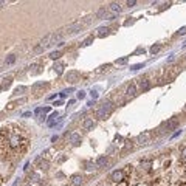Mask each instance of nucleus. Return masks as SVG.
<instances>
[{
  "mask_svg": "<svg viewBox=\"0 0 186 186\" xmlns=\"http://www.w3.org/2000/svg\"><path fill=\"white\" fill-rule=\"evenodd\" d=\"M30 147V140L20 127L9 124L0 129V158L12 161L20 158Z\"/></svg>",
  "mask_w": 186,
  "mask_h": 186,
  "instance_id": "f257e3e1",
  "label": "nucleus"
},
{
  "mask_svg": "<svg viewBox=\"0 0 186 186\" xmlns=\"http://www.w3.org/2000/svg\"><path fill=\"white\" fill-rule=\"evenodd\" d=\"M113 112V104L110 101H104L96 110H95V116L98 120H105L110 113Z\"/></svg>",
  "mask_w": 186,
  "mask_h": 186,
  "instance_id": "f03ea898",
  "label": "nucleus"
},
{
  "mask_svg": "<svg viewBox=\"0 0 186 186\" xmlns=\"http://www.w3.org/2000/svg\"><path fill=\"white\" fill-rule=\"evenodd\" d=\"M82 28H84V25L78 20V22H73V23H70V25H67L64 30H62V33L64 34H75V33H79V31H82Z\"/></svg>",
  "mask_w": 186,
  "mask_h": 186,
  "instance_id": "7ed1b4c3",
  "label": "nucleus"
},
{
  "mask_svg": "<svg viewBox=\"0 0 186 186\" xmlns=\"http://www.w3.org/2000/svg\"><path fill=\"white\" fill-rule=\"evenodd\" d=\"M177 126H179L177 118H172V120H169V121H164L158 130H161V132H169V130H174Z\"/></svg>",
  "mask_w": 186,
  "mask_h": 186,
  "instance_id": "20e7f679",
  "label": "nucleus"
},
{
  "mask_svg": "<svg viewBox=\"0 0 186 186\" xmlns=\"http://www.w3.org/2000/svg\"><path fill=\"white\" fill-rule=\"evenodd\" d=\"M179 71H180V67H171V68H168L166 70V73H164V78L161 79V81H172L177 75H179Z\"/></svg>",
  "mask_w": 186,
  "mask_h": 186,
  "instance_id": "39448f33",
  "label": "nucleus"
},
{
  "mask_svg": "<svg viewBox=\"0 0 186 186\" xmlns=\"http://www.w3.org/2000/svg\"><path fill=\"white\" fill-rule=\"evenodd\" d=\"M79 78H81V73H79V71H76V70H70V71L65 75V81H67V82H70V84L78 82V81H79Z\"/></svg>",
  "mask_w": 186,
  "mask_h": 186,
  "instance_id": "423d86ee",
  "label": "nucleus"
},
{
  "mask_svg": "<svg viewBox=\"0 0 186 186\" xmlns=\"http://www.w3.org/2000/svg\"><path fill=\"white\" fill-rule=\"evenodd\" d=\"M110 180H112L113 183H121V182L124 180V172H123V171H115V172H112Z\"/></svg>",
  "mask_w": 186,
  "mask_h": 186,
  "instance_id": "0eeeda50",
  "label": "nucleus"
},
{
  "mask_svg": "<svg viewBox=\"0 0 186 186\" xmlns=\"http://www.w3.org/2000/svg\"><path fill=\"white\" fill-rule=\"evenodd\" d=\"M138 86H140V90L141 92H147L150 89V81L146 79V78H141V79H138Z\"/></svg>",
  "mask_w": 186,
  "mask_h": 186,
  "instance_id": "6e6552de",
  "label": "nucleus"
},
{
  "mask_svg": "<svg viewBox=\"0 0 186 186\" xmlns=\"http://www.w3.org/2000/svg\"><path fill=\"white\" fill-rule=\"evenodd\" d=\"M135 96H137V86L132 82L126 89V98H135Z\"/></svg>",
  "mask_w": 186,
  "mask_h": 186,
  "instance_id": "1a4fd4ad",
  "label": "nucleus"
},
{
  "mask_svg": "<svg viewBox=\"0 0 186 186\" xmlns=\"http://www.w3.org/2000/svg\"><path fill=\"white\" fill-rule=\"evenodd\" d=\"M45 89H48V84L46 82H37V84L33 86V92L36 93V95H41Z\"/></svg>",
  "mask_w": 186,
  "mask_h": 186,
  "instance_id": "9d476101",
  "label": "nucleus"
},
{
  "mask_svg": "<svg viewBox=\"0 0 186 186\" xmlns=\"http://www.w3.org/2000/svg\"><path fill=\"white\" fill-rule=\"evenodd\" d=\"M70 182H71V185L73 186H81L84 183V177L79 175V174H75V175L70 177Z\"/></svg>",
  "mask_w": 186,
  "mask_h": 186,
  "instance_id": "9b49d317",
  "label": "nucleus"
},
{
  "mask_svg": "<svg viewBox=\"0 0 186 186\" xmlns=\"http://www.w3.org/2000/svg\"><path fill=\"white\" fill-rule=\"evenodd\" d=\"M150 132H144V134H140L138 138H137V143H140V144H147L149 143V140H150Z\"/></svg>",
  "mask_w": 186,
  "mask_h": 186,
  "instance_id": "f8f14e48",
  "label": "nucleus"
},
{
  "mask_svg": "<svg viewBox=\"0 0 186 186\" xmlns=\"http://www.w3.org/2000/svg\"><path fill=\"white\" fill-rule=\"evenodd\" d=\"M150 168H152V161L150 160H143L140 163V171H143V172H149Z\"/></svg>",
  "mask_w": 186,
  "mask_h": 186,
  "instance_id": "ddd939ff",
  "label": "nucleus"
},
{
  "mask_svg": "<svg viewBox=\"0 0 186 186\" xmlns=\"http://www.w3.org/2000/svg\"><path fill=\"white\" fill-rule=\"evenodd\" d=\"M107 12H109V8L102 6V8H99V9L96 11V14H95V19H104V17L107 16Z\"/></svg>",
  "mask_w": 186,
  "mask_h": 186,
  "instance_id": "4468645a",
  "label": "nucleus"
},
{
  "mask_svg": "<svg viewBox=\"0 0 186 186\" xmlns=\"http://www.w3.org/2000/svg\"><path fill=\"white\" fill-rule=\"evenodd\" d=\"M36 161L39 163V169H42V171H46V169H48V166H50L48 160H42V155H41V157H37V160H36Z\"/></svg>",
  "mask_w": 186,
  "mask_h": 186,
  "instance_id": "2eb2a0df",
  "label": "nucleus"
},
{
  "mask_svg": "<svg viewBox=\"0 0 186 186\" xmlns=\"http://www.w3.org/2000/svg\"><path fill=\"white\" fill-rule=\"evenodd\" d=\"M70 143L73 144V146H78V144H81V135L79 134H71L70 135Z\"/></svg>",
  "mask_w": 186,
  "mask_h": 186,
  "instance_id": "dca6fc26",
  "label": "nucleus"
},
{
  "mask_svg": "<svg viewBox=\"0 0 186 186\" xmlns=\"http://www.w3.org/2000/svg\"><path fill=\"white\" fill-rule=\"evenodd\" d=\"M82 127H84L86 130H90V129H93V127H95V123H93L92 118H87V120L82 123Z\"/></svg>",
  "mask_w": 186,
  "mask_h": 186,
  "instance_id": "f3484780",
  "label": "nucleus"
},
{
  "mask_svg": "<svg viewBox=\"0 0 186 186\" xmlns=\"http://www.w3.org/2000/svg\"><path fill=\"white\" fill-rule=\"evenodd\" d=\"M109 31H110V28H107V27H101L99 30H98V37H104V36H107L109 34Z\"/></svg>",
  "mask_w": 186,
  "mask_h": 186,
  "instance_id": "a211bd4d",
  "label": "nucleus"
},
{
  "mask_svg": "<svg viewBox=\"0 0 186 186\" xmlns=\"http://www.w3.org/2000/svg\"><path fill=\"white\" fill-rule=\"evenodd\" d=\"M53 68H54V71H56L57 75H61V73L64 71V64H62V62H56V64L53 65Z\"/></svg>",
  "mask_w": 186,
  "mask_h": 186,
  "instance_id": "6ab92c4d",
  "label": "nucleus"
},
{
  "mask_svg": "<svg viewBox=\"0 0 186 186\" xmlns=\"http://www.w3.org/2000/svg\"><path fill=\"white\" fill-rule=\"evenodd\" d=\"M110 64H105V65H101V67H98V70H96V75H101V73H104V71H109L110 70Z\"/></svg>",
  "mask_w": 186,
  "mask_h": 186,
  "instance_id": "aec40b11",
  "label": "nucleus"
},
{
  "mask_svg": "<svg viewBox=\"0 0 186 186\" xmlns=\"http://www.w3.org/2000/svg\"><path fill=\"white\" fill-rule=\"evenodd\" d=\"M132 149H134V143H132V141H129V143H127V144L124 146V149L121 150V155L124 157V155H126V154H127L129 150H132Z\"/></svg>",
  "mask_w": 186,
  "mask_h": 186,
  "instance_id": "412c9836",
  "label": "nucleus"
},
{
  "mask_svg": "<svg viewBox=\"0 0 186 186\" xmlns=\"http://www.w3.org/2000/svg\"><path fill=\"white\" fill-rule=\"evenodd\" d=\"M107 161H109V158H107V157H99V158L96 160V166L102 168V166H105V164H107Z\"/></svg>",
  "mask_w": 186,
  "mask_h": 186,
  "instance_id": "4be33fe9",
  "label": "nucleus"
},
{
  "mask_svg": "<svg viewBox=\"0 0 186 186\" xmlns=\"http://www.w3.org/2000/svg\"><path fill=\"white\" fill-rule=\"evenodd\" d=\"M50 41H51V34H48V36H45L41 42H39V45L42 46V48H45V46L50 45Z\"/></svg>",
  "mask_w": 186,
  "mask_h": 186,
  "instance_id": "5701e85b",
  "label": "nucleus"
},
{
  "mask_svg": "<svg viewBox=\"0 0 186 186\" xmlns=\"http://www.w3.org/2000/svg\"><path fill=\"white\" fill-rule=\"evenodd\" d=\"M109 9H110L112 12H120V11H121V5H120V3H112V5L109 6Z\"/></svg>",
  "mask_w": 186,
  "mask_h": 186,
  "instance_id": "b1692460",
  "label": "nucleus"
},
{
  "mask_svg": "<svg viewBox=\"0 0 186 186\" xmlns=\"http://www.w3.org/2000/svg\"><path fill=\"white\" fill-rule=\"evenodd\" d=\"M92 20H95V16H87V17H84V19H82V20H79V22L86 27V25H89Z\"/></svg>",
  "mask_w": 186,
  "mask_h": 186,
  "instance_id": "393cba45",
  "label": "nucleus"
},
{
  "mask_svg": "<svg viewBox=\"0 0 186 186\" xmlns=\"http://www.w3.org/2000/svg\"><path fill=\"white\" fill-rule=\"evenodd\" d=\"M14 62H16V56H14V54H9V56L5 59V64H6V65H12Z\"/></svg>",
  "mask_w": 186,
  "mask_h": 186,
  "instance_id": "a878e982",
  "label": "nucleus"
},
{
  "mask_svg": "<svg viewBox=\"0 0 186 186\" xmlns=\"http://www.w3.org/2000/svg\"><path fill=\"white\" fill-rule=\"evenodd\" d=\"M41 71V65H31V75H39Z\"/></svg>",
  "mask_w": 186,
  "mask_h": 186,
  "instance_id": "bb28decb",
  "label": "nucleus"
},
{
  "mask_svg": "<svg viewBox=\"0 0 186 186\" xmlns=\"http://www.w3.org/2000/svg\"><path fill=\"white\" fill-rule=\"evenodd\" d=\"M56 118H57V113L54 112V113L50 116V120H48V126H54V124H56Z\"/></svg>",
  "mask_w": 186,
  "mask_h": 186,
  "instance_id": "cd10ccee",
  "label": "nucleus"
},
{
  "mask_svg": "<svg viewBox=\"0 0 186 186\" xmlns=\"http://www.w3.org/2000/svg\"><path fill=\"white\" fill-rule=\"evenodd\" d=\"M180 163H186V146L182 147V154H180Z\"/></svg>",
  "mask_w": 186,
  "mask_h": 186,
  "instance_id": "c85d7f7f",
  "label": "nucleus"
},
{
  "mask_svg": "<svg viewBox=\"0 0 186 186\" xmlns=\"http://www.w3.org/2000/svg\"><path fill=\"white\" fill-rule=\"evenodd\" d=\"M61 54H62V51H59V50H57V51L50 53V57H51V59H59V57H61Z\"/></svg>",
  "mask_w": 186,
  "mask_h": 186,
  "instance_id": "c756f323",
  "label": "nucleus"
},
{
  "mask_svg": "<svg viewBox=\"0 0 186 186\" xmlns=\"http://www.w3.org/2000/svg\"><path fill=\"white\" fill-rule=\"evenodd\" d=\"M160 50H161V45H160V44H157V45L150 46V53H152V54H155V53H158Z\"/></svg>",
  "mask_w": 186,
  "mask_h": 186,
  "instance_id": "7c9ffc66",
  "label": "nucleus"
},
{
  "mask_svg": "<svg viewBox=\"0 0 186 186\" xmlns=\"http://www.w3.org/2000/svg\"><path fill=\"white\" fill-rule=\"evenodd\" d=\"M11 82H12V79H11V78H6L5 82H3V89H8V87L11 86Z\"/></svg>",
  "mask_w": 186,
  "mask_h": 186,
  "instance_id": "2f4dec72",
  "label": "nucleus"
},
{
  "mask_svg": "<svg viewBox=\"0 0 186 186\" xmlns=\"http://www.w3.org/2000/svg\"><path fill=\"white\" fill-rule=\"evenodd\" d=\"M25 90H27V89H25V87H23V86H20V87H17V89H16V95H19V93H23L25 92Z\"/></svg>",
  "mask_w": 186,
  "mask_h": 186,
  "instance_id": "473e14b6",
  "label": "nucleus"
},
{
  "mask_svg": "<svg viewBox=\"0 0 186 186\" xmlns=\"http://www.w3.org/2000/svg\"><path fill=\"white\" fill-rule=\"evenodd\" d=\"M127 61H129V57L126 56V57H121V59H118V61H116V64H126Z\"/></svg>",
  "mask_w": 186,
  "mask_h": 186,
  "instance_id": "72a5a7b5",
  "label": "nucleus"
},
{
  "mask_svg": "<svg viewBox=\"0 0 186 186\" xmlns=\"http://www.w3.org/2000/svg\"><path fill=\"white\" fill-rule=\"evenodd\" d=\"M93 42V36H90V37H87L86 41H84V45H90Z\"/></svg>",
  "mask_w": 186,
  "mask_h": 186,
  "instance_id": "f704fd0d",
  "label": "nucleus"
},
{
  "mask_svg": "<svg viewBox=\"0 0 186 186\" xmlns=\"http://www.w3.org/2000/svg\"><path fill=\"white\" fill-rule=\"evenodd\" d=\"M84 98H86V92L79 90V92H78V99H84Z\"/></svg>",
  "mask_w": 186,
  "mask_h": 186,
  "instance_id": "c9c22d12",
  "label": "nucleus"
},
{
  "mask_svg": "<svg viewBox=\"0 0 186 186\" xmlns=\"http://www.w3.org/2000/svg\"><path fill=\"white\" fill-rule=\"evenodd\" d=\"M177 34H179V36H183V34H186V27H183V28H180Z\"/></svg>",
  "mask_w": 186,
  "mask_h": 186,
  "instance_id": "e433bc0d",
  "label": "nucleus"
},
{
  "mask_svg": "<svg viewBox=\"0 0 186 186\" xmlns=\"http://www.w3.org/2000/svg\"><path fill=\"white\" fill-rule=\"evenodd\" d=\"M33 51H34V53H36V54H37V53H42V51H44V48H42V46L39 45V46H36V48H34V50H33Z\"/></svg>",
  "mask_w": 186,
  "mask_h": 186,
  "instance_id": "4c0bfd02",
  "label": "nucleus"
},
{
  "mask_svg": "<svg viewBox=\"0 0 186 186\" xmlns=\"http://www.w3.org/2000/svg\"><path fill=\"white\" fill-rule=\"evenodd\" d=\"M70 92H73V89H68V90H64V92H61V96H67Z\"/></svg>",
  "mask_w": 186,
  "mask_h": 186,
  "instance_id": "58836bf2",
  "label": "nucleus"
},
{
  "mask_svg": "<svg viewBox=\"0 0 186 186\" xmlns=\"http://www.w3.org/2000/svg\"><path fill=\"white\" fill-rule=\"evenodd\" d=\"M140 68H143V64H137V65L132 67V70H140Z\"/></svg>",
  "mask_w": 186,
  "mask_h": 186,
  "instance_id": "ea45409f",
  "label": "nucleus"
},
{
  "mask_svg": "<svg viewBox=\"0 0 186 186\" xmlns=\"http://www.w3.org/2000/svg\"><path fill=\"white\" fill-rule=\"evenodd\" d=\"M135 5H137L135 0H129V2H127V6H135Z\"/></svg>",
  "mask_w": 186,
  "mask_h": 186,
  "instance_id": "a19ab883",
  "label": "nucleus"
},
{
  "mask_svg": "<svg viewBox=\"0 0 186 186\" xmlns=\"http://www.w3.org/2000/svg\"><path fill=\"white\" fill-rule=\"evenodd\" d=\"M14 105H16V104H14V102H9V104H8V107H6V109H8V110H11V109H14Z\"/></svg>",
  "mask_w": 186,
  "mask_h": 186,
  "instance_id": "79ce46f5",
  "label": "nucleus"
},
{
  "mask_svg": "<svg viewBox=\"0 0 186 186\" xmlns=\"http://www.w3.org/2000/svg\"><path fill=\"white\" fill-rule=\"evenodd\" d=\"M92 96H93V99H96V98H98V93H96V92H92Z\"/></svg>",
  "mask_w": 186,
  "mask_h": 186,
  "instance_id": "37998d69",
  "label": "nucleus"
},
{
  "mask_svg": "<svg viewBox=\"0 0 186 186\" xmlns=\"http://www.w3.org/2000/svg\"><path fill=\"white\" fill-rule=\"evenodd\" d=\"M118 186H127V183H126V180H123V182H121V183H120Z\"/></svg>",
  "mask_w": 186,
  "mask_h": 186,
  "instance_id": "c03bdc74",
  "label": "nucleus"
},
{
  "mask_svg": "<svg viewBox=\"0 0 186 186\" xmlns=\"http://www.w3.org/2000/svg\"><path fill=\"white\" fill-rule=\"evenodd\" d=\"M87 169H93V164H92V163H87Z\"/></svg>",
  "mask_w": 186,
  "mask_h": 186,
  "instance_id": "a18cd8bd",
  "label": "nucleus"
},
{
  "mask_svg": "<svg viewBox=\"0 0 186 186\" xmlns=\"http://www.w3.org/2000/svg\"><path fill=\"white\" fill-rule=\"evenodd\" d=\"M177 186H186V183H183V182H182V183H177Z\"/></svg>",
  "mask_w": 186,
  "mask_h": 186,
  "instance_id": "49530a36",
  "label": "nucleus"
},
{
  "mask_svg": "<svg viewBox=\"0 0 186 186\" xmlns=\"http://www.w3.org/2000/svg\"><path fill=\"white\" fill-rule=\"evenodd\" d=\"M3 5H5V2H2V0H0V8H2Z\"/></svg>",
  "mask_w": 186,
  "mask_h": 186,
  "instance_id": "de8ad7c7",
  "label": "nucleus"
},
{
  "mask_svg": "<svg viewBox=\"0 0 186 186\" xmlns=\"http://www.w3.org/2000/svg\"><path fill=\"white\" fill-rule=\"evenodd\" d=\"M25 186H31V185H25Z\"/></svg>",
  "mask_w": 186,
  "mask_h": 186,
  "instance_id": "09e8293b",
  "label": "nucleus"
},
{
  "mask_svg": "<svg viewBox=\"0 0 186 186\" xmlns=\"http://www.w3.org/2000/svg\"><path fill=\"white\" fill-rule=\"evenodd\" d=\"M0 185H2V180H0Z\"/></svg>",
  "mask_w": 186,
  "mask_h": 186,
  "instance_id": "8fccbe9b",
  "label": "nucleus"
}]
</instances>
